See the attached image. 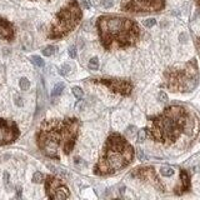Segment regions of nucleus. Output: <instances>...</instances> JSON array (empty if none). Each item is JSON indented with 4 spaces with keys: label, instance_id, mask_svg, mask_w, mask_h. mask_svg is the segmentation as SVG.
<instances>
[{
    "label": "nucleus",
    "instance_id": "6ab92c4d",
    "mask_svg": "<svg viewBox=\"0 0 200 200\" xmlns=\"http://www.w3.org/2000/svg\"><path fill=\"white\" fill-rule=\"evenodd\" d=\"M43 179H44V175H43L40 171L34 173V175H33V181H34L35 184H40V183H43Z\"/></svg>",
    "mask_w": 200,
    "mask_h": 200
},
{
    "label": "nucleus",
    "instance_id": "423d86ee",
    "mask_svg": "<svg viewBox=\"0 0 200 200\" xmlns=\"http://www.w3.org/2000/svg\"><path fill=\"white\" fill-rule=\"evenodd\" d=\"M81 18H83V13L79 3L76 0H70L56 14L49 29L48 38L55 40V39H61L66 36L79 25Z\"/></svg>",
    "mask_w": 200,
    "mask_h": 200
},
{
    "label": "nucleus",
    "instance_id": "cd10ccee",
    "mask_svg": "<svg viewBox=\"0 0 200 200\" xmlns=\"http://www.w3.org/2000/svg\"><path fill=\"white\" fill-rule=\"evenodd\" d=\"M15 103H17V105H18V107H23V102H21V98H20V96H17Z\"/></svg>",
    "mask_w": 200,
    "mask_h": 200
},
{
    "label": "nucleus",
    "instance_id": "7ed1b4c3",
    "mask_svg": "<svg viewBox=\"0 0 200 200\" xmlns=\"http://www.w3.org/2000/svg\"><path fill=\"white\" fill-rule=\"evenodd\" d=\"M100 43L107 50L125 49L135 45L140 38L139 25L125 17L102 15L96 20Z\"/></svg>",
    "mask_w": 200,
    "mask_h": 200
},
{
    "label": "nucleus",
    "instance_id": "4468645a",
    "mask_svg": "<svg viewBox=\"0 0 200 200\" xmlns=\"http://www.w3.org/2000/svg\"><path fill=\"white\" fill-rule=\"evenodd\" d=\"M64 88H65V85L63 84V83H58L55 86H54V89H53V93H51V96L53 98H55V96H59L61 93H63V90H64Z\"/></svg>",
    "mask_w": 200,
    "mask_h": 200
},
{
    "label": "nucleus",
    "instance_id": "9d476101",
    "mask_svg": "<svg viewBox=\"0 0 200 200\" xmlns=\"http://www.w3.org/2000/svg\"><path fill=\"white\" fill-rule=\"evenodd\" d=\"M45 190L49 199H68L70 196L69 189L56 176L49 175L45 180Z\"/></svg>",
    "mask_w": 200,
    "mask_h": 200
},
{
    "label": "nucleus",
    "instance_id": "7c9ffc66",
    "mask_svg": "<svg viewBox=\"0 0 200 200\" xmlns=\"http://www.w3.org/2000/svg\"><path fill=\"white\" fill-rule=\"evenodd\" d=\"M18 198H21V188H18Z\"/></svg>",
    "mask_w": 200,
    "mask_h": 200
},
{
    "label": "nucleus",
    "instance_id": "c85d7f7f",
    "mask_svg": "<svg viewBox=\"0 0 200 200\" xmlns=\"http://www.w3.org/2000/svg\"><path fill=\"white\" fill-rule=\"evenodd\" d=\"M138 158H139V160H143L144 159V153H143V150H138Z\"/></svg>",
    "mask_w": 200,
    "mask_h": 200
},
{
    "label": "nucleus",
    "instance_id": "2f4dec72",
    "mask_svg": "<svg viewBox=\"0 0 200 200\" xmlns=\"http://www.w3.org/2000/svg\"><path fill=\"white\" fill-rule=\"evenodd\" d=\"M196 3H198V5L200 7V0H196Z\"/></svg>",
    "mask_w": 200,
    "mask_h": 200
},
{
    "label": "nucleus",
    "instance_id": "20e7f679",
    "mask_svg": "<svg viewBox=\"0 0 200 200\" xmlns=\"http://www.w3.org/2000/svg\"><path fill=\"white\" fill-rule=\"evenodd\" d=\"M134 159V148L119 133H113L105 141L103 153L94 166V174L99 176L113 175L129 166Z\"/></svg>",
    "mask_w": 200,
    "mask_h": 200
},
{
    "label": "nucleus",
    "instance_id": "f3484780",
    "mask_svg": "<svg viewBox=\"0 0 200 200\" xmlns=\"http://www.w3.org/2000/svg\"><path fill=\"white\" fill-rule=\"evenodd\" d=\"M55 46H53V45H49V46H46L44 50H43V55H45V56H51L54 53H55Z\"/></svg>",
    "mask_w": 200,
    "mask_h": 200
},
{
    "label": "nucleus",
    "instance_id": "f03ea898",
    "mask_svg": "<svg viewBox=\"0 0 200 200\" xmlns=\"http://www.w3.org/2000/svg\"><path fill=\"white\" fill-rule=\"evenodd\" d=\"M194 129V119L189 109L183 105H170L160 114L148 118L146 135L155 143L171 145L181 135H190Z\"/></svg>",
    "mask_w": 200,
    "mask_h": 200
},
{
    "label": "nucleus",
    "instance_id": "a878e982",
    "mask_svg": "<svg viewBox=\"0 0 200 200\" xmlns=\"http://www.w3.org/2000/svg\"><path fill=\"white\" fill-rule=\"evenodd\" d=\"M103 7L107 8V9L112 8L113 7V0H103Z\"/></svg>",
    "mask_w": 200,
    "mask_h": 200
},
{
    "label": "nucleus",
    "instance_id": "a211bd4d",
    "mask_svg": "<svg viewBox=\"0 0 200 200\" xmlns=\"http://www.w3.org/2000/svg\"><path fill=\"white\" fill-rule=\"evenodd\" d=\"M19 85H20V89H21V90H28V89L30 88V83H29V80H28L26 78H21Z\"/></svg>",
    "mask_w": 200,
    "mask_h": 200
},
{
    "label": "nucleus",
    "instance_id": "4be33fe9",
    "mask_svg": "<svg viewBox=\"0 0 200 200\" xmlns=\"http://www.w3.org/2000/svg\"><path fill=\"white\" fill-rule=\"evenodd\" d=\"M146 136H148V135H146V130H145V129H141V130L139 131V134H138V141H139V143H143Z\"/></svg>",
    "mask_w": 200,
    "mask_h": 200
},
{
    "label": "nucleus",
    "instance_id": "b1692460",
    "mask_svg": "<svg viewBox=\"0 0 200 200\" xmlns=\"http://www.w3.org/2000/svg\"><path fill=\"white\" fill-rule=\"evenodd\" d=\"M70 70H71L70 65H68V64H64V65L61 66V71H60V74H63V75H66V74H68Z\"/></svg>",
    "mask_w": 200,
    "mask_h": 200
},
{
    "label": "nucleus",
    "instance_id": "f8f14e48",
    "mask_svg": "<svg viewBox=\"0 0 200 200\" xmlns=\"http://www.w3.org/2000/svg\"><path fill=\"white\" fill-rule=\"evenodd\" d=\"M0 39L9 41L14 39V26L4 18H0Z\"/></svg>",
    "mask_w": 200,
    "mask_h": 200
},
{
    "label": "nucleus",
    "instance_id": "39448f33",
    "mask_svg": "<svg viewBox=\"0 0 200 200\" xmlns=\"http://www.w3.org/2000/svg\"><path fill=\"white\" fill-rule=\"evenodd\" d=\"M199 84V68L196 59L183 65L169 68L164 73V88L173 93H190Z\"/></svg>",
    "mask_w": 200,
    "mask_h": 200
},
{
    "label": "nucleus",
    "instance_id": "dca6fc26",
    "mask_svg": "<svg viewBox=\"0 0 200 200\" xmlns=\"http://www.w3.org/2000/svg\"><path fill=\"white\" fill-rule=\"evenodd\" d=\"M160 173H161V175L163 176H171L173 174H174V170L170 168V166H161V169H160Z\"/></svg>",
    "mask_w": 200,
    "mask_h": 200
},
{
    "label": "nucleus",
    "instance_id": "aec40b11",
    "mask_svg": "<svg viewBox=\"0 0 200 200\" xmlns=\"http://www.w3.org/2000/svg\"><path fill=\"white\" fill-rule=\"evenodd\" d=\"M31 61H33L36 66H39V68H43V66H44V60H43L40 56H38V55H34V56L31 58Z\"/></svg>",
    "mask_w": 200,
    "mask_h": 200
},
{
    "label": "nucleus",
    "instance_id": "c756f323",
    "mask_svg": "<svg viewBox=\"0 0 200 200\" xmlns=\"http://www.w3.org/2000/svg\"><path fill=\"white\" fill-rule=\"evenodd\" d=\"M4 179H5V184L9 183V174L8 173H4Z\"/></svg>",
    "mask_w": 200,
    "mask_h": 200
},
{
    "label": "nucleus",
    "instance_id": "412c9836",
    "mask_svg": "<svg viewBox=\"0 0 200 200\" xmlns=\"http://www.w3.org/2000/svg\"><path fill=\"white\" fill-rule=\"evenodd\" d=\"M71 90H73V94H74V96H75L76 99H81V98H83V90H81L79 86H74Z\"/></svg>",
    "mask_w": 200,
    "mask_h": 200
},
{
    "label": "nucleus",
    "instance_id": "1a4fd4ad",
    "mask_svg": "<svg viewBox=\"0 0 200 200\" xmlns=\"http://www.w3.org/2000/svg\"><path fill=\"white\" fill-rule=\"evenodd\" d=\"M133 178H136L144 183H148L149 185H151L153 188H155L159 191H164L165 186L161 183L160 178L158 176L155 169L153 166H141V168H136L133 173H131Z\"/></svg>",
    "mask_w": 200,
    "mask_h": 200
},
{
    "label": "nucleus",
    "instance_id": "f257e3e1",
    "mask_svg": "<svg viewBox=\"0 0 200 200\" xmlns=\"http://www.w3.org/2000/svg\"><path fill=\"white\" fill-rule=\"evenodd\" d=\"M81 123L76 118L50 119L44 121L36 134V143L44 155L60 160L61 154L69 155L75 146Z\"/></svg>",
    "mask_w": 200,
    "mask_h": 200
},
{
    "label": "nucleus",
    "instance_id": "5701e85b",
    "mask_svg": "<svg viewBox=\"0 0 200 200\" xmlns=\"http://www.w3.org/2000/svg\"><path fill=\"white\" fill-rule=\"evenodd\" d=\"M144 26H146V28H151V26H154L155 24H156V20L155 19H146V20H144Z\"/></svg>",
    "mask_w": 200,
    "mask_h": 200
},
{
    "label": "nucleus",
    "instance_id": "6e6552de",
    "mask_svg": "<svg viewBox=\"0 0 200 200\" xmlns=\"http://www.w3.org/2000/svg\"><path fill=\"white\" fill-rule=\"evenodd\" d=\"M93 83L95 84H102L104 86H107L112 93H115V94H119V95H123V96H128L131 94L133 91V83L128 79H91Z\"/></svg>",
    "mask_w": 200,
    "mask_h": 200
},
{
    "label": "nucleus",
    "instance_id": "bb28decb",
    "mask_svg": "<svg viewBox=\"0 0 200 200\" xmlns=\"http://www.w3.org/2000/svg\"><path fill=\"white\" fill-rule=\"evenodd\" d=\"M159 99L161 100V102H166V100H168V95L164 91H160L159 93Z\"/></svg>",
    "mask_w": 200,
    "mask_h": 200
},
{
    "label": "nucleus",
    "instance_id": "9b49d317",
    "mask_svg": "<svg viewBox=\"0 0 200 200\" xmlns=\"http://www.w3.org/2000/svg\"><path fill=\"white\" fill-rule=\"evenodd\" d=\"M19 138L18 125L7 119H0V145H8Z\"/></svg>",
    "mask_w": 200,
    "mask_h": 200
},
{
    "label": "nucleus",
    "instance_id": "473e14b6",
    "mask_svg": "<svg viewBox=\"0 0 200 200\" xmlns=\"http://www.w3.org/2000/svg\"><path fill=\"white\" fill-rule=\"evenodd\" d=\"M49 2H50V0H49Z\"/></svg>",
    "mask_w": 200,
    "mask_h": 200
},
{
    "label": "nucleus",
    "instance_id": "ddd939ff",
    "mask_svg": "<svg viewBox=\"0 0 200 200\" xmlns=\"http://www.w3.org/2000/svg\"><path fill=\"white\" fill-rule=\"evenodd\" d=\"M191 188V184H190V176L188 174L186 170L181 169L180 171V186L176 189V194H183V193H186L189 191Z\"/></svg>",
    "mask_w": 200,
    "mask_h": 200
},
{
    "label": "nucleus",
    "instance_id": "393cba45",
    "mask_svg": "<svg viewBox=\"0 0 200 200\" xmlns=\"http://www.w3.org/2000/svg\"><path fill=\"white\" fill-rule=\"evenodd\" d=\"M68 53H69V56L70 58H76V49H75V46H70L69 48V50H68Z\"/></svg>",
    "mask_w": 200,
    "mask_h": 200
},
{
    "label": "nucleus",
    "instance_id": "2eb2a0df",
    "mask_svg": "<svg viewBox=\"0 0 200 200\" xmlns=\"http://www.w3.org/2000/svg\"><path fill=\"white\" fill-rule=\"evenodd\" d=\"M88 68H89L90 70H98V69H99V59H98V58H91V59L89 60Z\"/></svg>",
    "mask_w": 200,
    "mask_h": 200
},
{
    "label": "nucleus",
    "instance_id": "0eeeda50",
    "mask_svg": "<svg viewBox=\"0 0 200 200\" xmlns=\"http://www.w3.org/2000/svg\"><path fill=\"white\" fill-rule=\"evenodd\" d=\"M165 8V0H123L121 10L131 14L158 13Z\"/></svg>",
    "mask_w": 200,
    "mask_h": 200
}]
</instances>
